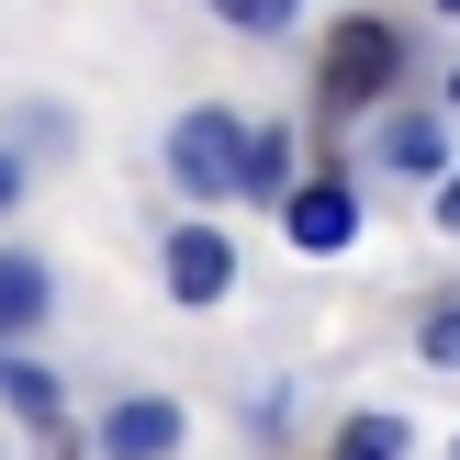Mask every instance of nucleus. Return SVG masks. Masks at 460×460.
Masks as SVG:
<instances>
[{"instance_id": "1", "label": "nucleus", "mask_w": 460, "mask_h": 460, "mask_svg": "<svg viewBox=\"0 0 460 460\" xmlns=\"http://www.w3.org/2000/svg\"><path fill=\"white\" fill-rule=\"evenodd\" d=\"M394 67H404V34L394 22H337V45H326V79H314V102L326 112H371L382 90H394Z\"/></svg>"}, {"instance_id": "2", "label": "nucleus", "mask_w": 460, "mask_h": 460, "mask_svg": "<svg viewBox=\"0 0 460 460\" xmlns=\"http://www.w3.org/2000/svg\"><path fill=\"white\" fill-rule=\"evenodd\" d=\"M247 146H259V135H236V112H180L169 169H180L191 202H225V191H247Z\"/></svg>"}, {"instance_id": "3", "label": "nucleus", "mask_w": 460, "mask_h": 460, "mask_svg": "<svg viewBox=\"0 0 460 460\" xmlns=\"http://www.w3.org/2000/svg\"><path fill=\"white\" fill-rule=\"evenodd\" d=\"M281 236L304 247V259H337V247L359 236V191L349 180H304V191L281 202Z\"/></svg>"}, {"instance_id": "4", "label": "nucleus", "mask_w": 460, "mask_h": 460, "mask_svg": "<svg viewBox=\"0 0 460 460\" xmlns=\"http://www.w3.org/2000/svg\"><path fill=\"white\" fill-rule=\"evenodd\" d=\"M0 404L45 438V460H79V427H67V394H57V371H45V359H0Z\"/></svg>"}, {"instance_id": "5", "label": "nucleus", "mask_w": 460, "mask_h": 460, "mask_svg": "<svg viewBox=\"0 0 460 460\" xmlns=\"http://www.w3.org/2000/svg\"><path fill=\"white\" fill-rule=\"evenodd\" d=\"M225 292H236L225 225H180V236H169V304H225Z\"/></svg>"}, {"instance_id": "6", "label": "nucleus", "mask_w": 460, "mask_h": 460, "mask_svg": "<svg viewBox=\"0 0 460 460\" xmlns=\"http://www.w3.org/2000/svg\"><path fill=\"white\" fill-rule=\"evenodd\" d=\"M180 449V404L169 394H124L102 416V460H169Z\"/></svg>"}, {"instance_id": "7", "label": "nucleus", "mask_w": 460, "mask_h": 460, "mask_svg": "<svg viewBox=\"0 0 460 460\" xmlns=\"http://www.w3.org/2000/svg\"><path fill=\"white\" fill-rule=\"evenodd\" d=\"M57 304V281H45V259H0V337H22L34 314Z\"/></svg>"}, {"instance_id": "8", "label": "nucleus", "mask_w": 460, "mask_h": 460, "mask_svg": "<svg viewBox=\"0 0 460 460\" xmlns=\"http://www.w3.org/2000/svg\"><path fill=\"white\" fill-rule=\"evenodd\" d=\"M326 460H404V416H349Z\"/></svg>"}, {"instance_id": "9", "label": "nucleus", "mask_w": 460, "mask_h": 460, "mask_svg": "<svg viewBox=\"0 0 460 460\" xmlns=\"http://www.w3.org/2000/svg\"><path fill=\"white\" fill-rule=\"evenodd\" d=\"M247 202H292V146H281V135L247 146Z\"/></svg>"}, {"instance_id": "10", "label": "nucleus", "mask_w": 460, "mask_h": 460, "mask_svg": "<svg viewBox=\"0 0 460 460\" xmlns=\"http://www.w3.org/2000/svg\"><path fill=\"white\" fill-rule=\"evenodd\" d=\"M382 157H394V169H438V124H394Z\"/></svg>"}, {"instance_id": "11", "label": "nucleus", "mask_w": 460, "mask_h": 460, "mask_svg": "<svg viewBox=\"0 0 460 460\" xmlns=\"http://www.w3.org/2000/svg\"><path fill=\"white\" fill-rule=\"evenodd\" d=\"M416 349L438 359V371H460V304H438V314H427V326H416Z\"/></svg>"}, {"instance_id": "12", "label": "nucleus", "mask_w": 460, "mask_h": 460, "mask_svg": "<svg viewBox=\"0 0 460 460\" xmlns=\"http://www.w3.org/2000/svg\"><path fill=\"white\" fill-rule=\"evenodd\" d=\"M214 12L236 22V34H281V22H292V0H214Z\"/></svg>"}, {"instance_id": "13", "label": "nucleus", "mask_w": 460, "mask_h": 460, "mask_svg": "<svg viewBox=\"0 0 460 460\" xmlns=\"http://www.w3.org/2000/svg\"><path fill=\"white\" fill-rule=\"evenodd\" d=\"M12 191H22V157H12V146H0V214H12Z\"/></svg>"}, {"instance_id": "14", "label": "nucleus", "mask_w": 460, "mask_h": 460, "mask_svg": "<svg viewBox=\"0 0 460 460\" xmlns=\"http://www.w3.org/2000/svg\"><path fill=\"white\" fill-rule=\"evenodd\" d=\"M438 225H449V236H460V180H449V191H438Z\"/></svg>"}, {"instance_id": "15", "label": "nucleus", "mask_w": 460, "mask_h": 460, "mask_svg": "<svg viewBox=\"0 0 460 460\" xmlns=\"http://www.w3.org/2000/svg\"><path fill=\"white\" fill-rule=\"evenodd\" d=\"M449 102H460V79H449Z\"/></svg>"}, {"instance_id": "16", "label": "nucleus", "mask_w": 460, "mask_h": 460, "mask_svg": "<svg viewBox=\"0 0 460 460\" xmlns=\"http://www.w3.org/2000/svg\"><path fill=\"white\" fill-rule=\"evenodd\" d=\"M449 12H460V0H449Z\"/></svg>"}]
</instances>
